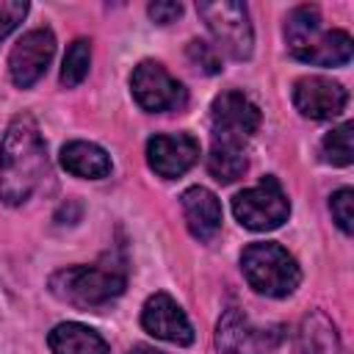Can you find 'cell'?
Listing matches in <instances>:
<instances>
[{"instance_id": "21", "label": "cell", "mask_w": 354, "mask_h": 354, "mask_svg": "<svg viewBox=\"0 0 354 354\" xmlns=\"http://www.w3.org/2000/svg\"><path fill=\"white\" fill-rule=\"evenodd\" d=\"M329 210H332V218L337 221V227L346 235H351V230H354V194H351V188L335 191L329 196Z\"/></svg>"}, {"instance_id": "1", "label": "cell", "mask_w": 354, "mask_h": 354, "mask_svg": "<svg viewBox=\"0 0 354 354\" xmlns=\"http://www.w3.org/2000/svg\"><path fill=\"white\" fill-rule=\"evenodd\" d=\"M47 174L44 138L30 116H17L0 147V199L6 205H22Z\"/></svg>"}, {"instance_id": "11", "label": "cell", "mask_w": 354, "mask_h": 354, "mask_svg": "<svg viewBox=\"0 0 354 354\" xmlns=\"http://www.w3.org/2000/svg\"><path fill=\"white\" fill-rule=\"evenodd\" d=\"M141 326L149 335H155L158 340H166L174 346L194 343V326L169 293H155L147 299V304L141 310Z\"/></svg>"}, {"instance_id": "5", "label": "cell", "mask_w": 354, "mask_h": 354, "mask_svg": "<svg viewBox=\"0 0 354 354\" xmlns=\"http://www.w3.org/2000/svg\"><path fill=\"white\" fill-rule=\"evenodd\" d=\"M199 17L205 19L207 30L213 33L216 44L235 61H246L252 55L254 33L249 22V11L243 3L235 0H213V3H196Z\"/></svg>"}, {"instance_id": "17", "label": "cell", "mask_w": 354, "mask_h": 354, "mask_svg": "<svg viewBox=\"0 0 354 354\" xmlns=\"http://www.w3.org/2000/svg\"><path fill=\"white\" fill-rule=\"evenodd\" d=\"M296 354H340V340L324 313H310L299 326Z\"/></svg>"}, {"instance_id": "12", "label": "cell", "mask_w": 354, "mask_h": 354, "mask_svg": "<svg viewBox=\"0 0 354 354\" xmlns=\"http://www.w3.org/2000/svg\"><path fill=\"white\" fill-rule=\"evenodd\" d=\"M348 91L329 77H301L293 86V105L299 108L301 116L310 119H335L346 111Z\"/></svg>"}, {"instance_id": "6", "label": "cell", "mask_w": 354, "mask_h": 354, "mask_svg": "<svg viewBox=\"0 0 354 354\" xmlns=\"http://www.w3.org/2000/svg\"><path fill=\"white\" fill-rule=\"evenodd\" d=\"M232 213L243 227L254 232H266L288 218L290 202L277 177H263L254 188H246L232 199Z\"/></svg>"}, {"instance_id": "15", "label": "cell", "mask_w": 354, "mask_h": 354, "mask_svg": "<svg viewBox=\"0 0 354 354\" xmlns=\"http://www.w3.org/2000/svg\"><path fill=\"white\" fill-rule=\"evenodd\" d=\"M61 166L75 177L100 180L111 171V158L102 147H97L91 141H69L61 149Z\"/></svg>"}, {"instance_id": "7", "label": "cell", "mask_w": 354, "mask_h": 354, "mask_svg": "<svg viewBox=\"0 0 354 354\" xmlns=\"http://www.w3.org/2000/svg\"><path fill=\"white\" fill-rule=\"evenodd\" d=\"M213 144L243 147L260 127V108L241 91H224L210 105Z\"/></svg>"}, {"instance_id": "20", "label": "cell", "mask_w": 354, "mask_h": 354, "mask_svg": "<svg viewBox=\"0 0 354 354\" xmlns=\"http://www.w3.org/2000/svg\"><path fill=\"white\" fill-rule=\"evenodd\" d=\"M351 130H354V124H351V122H343L340 127H335L332 133L324 136V141H321L324 160H329L332 166H348V163L354 160Z\"/></svg>"}, {"instance_id": "8", "label": "cell", "mask_w": 354, "mask_h": 354, "mask_svg": "<svg viewBox=\"0 0 354 354\" xmlns=\"http://www.w3.org/2000/svg\"><path fill=\"white\" fill-rule=\"evenodd\" d=\"M130 88H133L136 102L144 111H152V113L174 111V108H180L185 102V88L155 61H141L133 69Z\"/></svg>"}, {"instance_id": "25", "label": "cell", "mask_w": 354, "mask_h": 354, "mask_svg": "<svg viewBox=\"0 0 354 354\" xmlns=\"http://www.w3.org/2000/svg\"><path fill=\"white\" fill-rule=\"evenodd\" d=\"M127 354H166V351H158V348H152V346H144V343H141V346H133Z\"/></svg>"}, {"instance_id": "23", "label": "cell", "mask_w": 354, "mask_h": 354, "mask_svg": "<svg viewBox=\"0 0 354 354\" xmlns=\"http://www.w3.org/2000/svg\"><path fill=\"white\" fill-rule=\"evenodd\" d=\"M28 14V3H3L0 6V39H6Z\"/></svg>"}, {"instance_id": "22", "label": "cell", "mask_w": 354, "mask_h": 354, "mask_svg": "<svg viewBox=\"0 0 354 354\" xmlns=\"http://www.w3.org/2000/svg\"><path fill=\"white\" fill-rule=\"evenodd\" d=\"M188 58L202 69V72H207V75H216V72H221V58H218V50L213 47V44H207V41H191L188 44Z\"/></svg>"}, {"instance_id": "24", "label": "cell", "mask_w": 354, "mask_h": 354, "mask_svg": "<svg viewBox=\"0 0 354 354\" xmlns=\"http://www.w3.org/2000/svg\"><path fill=\"white\" fill-rule=\"evenodd\" d=\"M147 11H149V17L158 25H169V22H174L183 14V6L180 3H171V0H158V3H149Z\"/></svg>"}, {"instance_id": "9", "label": "cell", "mask_w": 354, "mask_h": 354, "mask_svg": "<svg viewBox=\"0 0 354 354\" xmlns=\"http://www.w3.org/2000/svg\"><path fill=\"white\" fill-rule=\"evenodd\" d=\"M53 53H55V36L53 30L47 28H36V30H28L11 50L8 55V72H11V80L19 86V88H28L33 86L50 66L53 61Z\"/></svg>"}, {"instance_id": "3", "label": "cell", "mask_w": 354, "mask_h": 354, "mask_svg": "<svg viewBox=\"0 0 354 354\" xmlns=\"http://www.w3.org/2000/svg\"><path fill=\"white\" fill-rule=\"evenodd\" d=\"M124 285V271L113 266H75L53 274L50 279V290L61 301L80 310H94L113 301L116 296H122Z\"/></svg>"}, {"instance_id": "10", "label": "cell", "mask_w": 354, "mask_h": 354, "mask_svg": "<svg viewBox=\"0 0 354 354\" xmlns=\"http://www.w3.org/2000/svg\"><path fill=\"white\" fill-rule=\"evenodd\" d=\"M147 160L155 174L174 180L180 174H185L199 160V141L188 133L152 136L147 141Z\"/></svg>"}, {"instance_id": "19", "label": "cell", "mask_w": 354, "mask_h": 354, "mask_svg": "<svg viewBox=\"0 0 354 354\" xmlns=\"http://www.w3.org/2000/svg\"><path fill=\"white\" fill-rule=\"evenodd\" d=\"M91 66V41L88 39H75L64 55V66H61V86L75 88L83 83V77L88 75Z\"/></svg>"}, {"instance_id": "16", "label": "cell", "mask_w": 354, "mask_h": 354, "mask_svg": "<svg viewBox=\"0 0 354 354\" xmlns=\"http://www.w3.org/2000/svg\"><path fill=\"white\" fill-rule=\"evenodd\" d=\"M50 351L53 354H108V343L91 329V326H83V324H58L50 337Z\"/></svg>"}, {"instance_id": "13", "label": "cell", "mask_w": 354, "mask_h": 354, "mask_svg": "<svg viewBox=\"0 0 354 354\" xmlns=\"http://www.w3.org/2000/svg\"><path fill=\"white\" fill-rule=\"evenodd\" d=\"M218 354H271L274 346L263 329H254L238 307L224 310L216 332Z\"/></svg>"}, {"instance_id": "14", "label": "cell", "mask_w": 354, "mask_h": 354, "mask_svg": "<svg viewBox=\"0 0 354 354\" xmlns=\"http://www.w3.org/2000/svg\"><path fill=\"white\" fill-rule=\"evenodd\" d=\"M180 202H183L185 224H188L194 238L210 241L221 230V202L213 191H207L202 185H194V188L183 191Z\"/></svg>"}, {"instance_id": "4", "label": "cell", "mask_w": 354, "mask_h": 354, "mask_svg": "<svg viewBox=\"0 0 354 354\" xmlns=\"http://www.w3.org/2000/svg\"><path fill=\"white\" fill-rule=\"evenodd\" d=\"M241 268L246 282L271 299H282L290 296L299 282H301V271L293 260V254H288V249H282L279 243H249L241 254Z\"/></svg>"}, {"instance_id": "18", "label": "cell", "mask_w": 354, "mask_h": 354, "mask_svg": "<svg viewBox=\"0 0 354 354\" xmlns=\"http://www.w3.org/2000/svg\"><path fill=\"white\" fill-rule=\"evenodd\" d=\"M207 171L218 183H232L243 177L246 171V155L243 147H230V144H213L207 155Z\"/></svg>"}, {"instance_id": "2", "label": "cell", "mask_w": 354, "mask_h": 354, "mask_svg": "<svg viewBox=\"0 0 354 354\" xmlns=\"http://www.w3.org/2000/svg\"><path fill=\"white\" fill-rule=\"evenodd\" d=\"M288 50L313 66H343L351 61V36L346 30H324L315 6H299L285 22Z\"/></svg>"}]
</instances>
